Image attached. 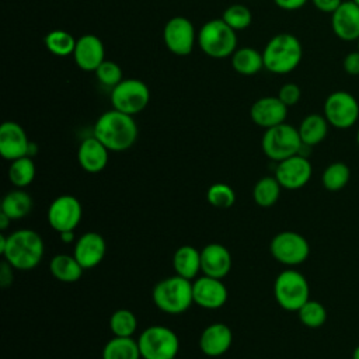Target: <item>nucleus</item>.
Segmentation results:
<instances>
[{
  "mask_svg": "<svg viewBox=\"0 0 359 359\" xmlns=\"http://www.w3.org/2000/svg\"><path fill=\"white\" fill-rule=\"evenodd\" d=\"M137 132L133 116L114 108L101 114L93 128V135L109 151H125L130 149L137 139Z\"/></svg>",
  "mask_w": 359,
  "mask_h": 359,
  "instance_id": "obj_1",
  "label": "nucleus"
},
{
  "mask_svg": "<svg viewBox=\"0 0 359 359\" xmlns=\"http://www.w3.org/2000/svg\"><path fill=\"white\" fill-rule=\"evenodd\" d=\"M43 251V240L36 231L20 229L7 236L6 248L1 255L14 269L29 271L39 265Z\"/></svg>",
  "mask_w": 359,
  "mask_h": 359,
  "instance_id": "obj_2",
  "label": "nucleus"
},
{
  "mask_svg": "<svg viewBox=\"0 0 359 359\" xmlns=\"http://www.w3.org/2000/svg\"><path fill=\"white\" fill-rule=\"evenodd\" d=\"M264 69L273 74H287L302 62L303 46L299 38L290 32L273 35L262 49Z\"/></svg>",
  "mask_w": 359,
  "mask_h": 359,
  "instance_id": "obj_3",
  "label": "nucleus"
},
{
  "mask_svg": "<svg viewBox=\"0 0 359 359\" xmlns=\"http://www.w3.org/2000/svg\"><path fill=\"white\" fill-rule=\"evenodd\" d=\"M151 299L163 313L172 316L185 313L194 303L192 282L177 273L161 279L154 285Z\"/></svg>",
  "mask_w": 359,
  "mask_h": 359,
  "instance_id": "obj_4",
  "label": "nucleus"
},
{
  "mask_svg": "<svg viewBox=\"0 0 359 359\" xmlns=\"http://www.w3.org/2000/svg\"><path fill=\"white\" fill-rule=\"evenodd\" d=\"M201 50L212 59L230 57L237 49V34L222 18L206 21L198 31Z\"/></svg>",
  "mask_w": 359,
  "mask_h": 359,
  "instance_id": "obj_5",
  "label": "nucleus"
},
{
  "mask_svg": "<svg viewBox=\"0 0 359 359\" xmlns=\"http://www.w3.org/2000/svg\"><path fill=\"white\" fill-rule=\"evenodd\" d=\"M273 296L282 309L297 313L310 299V286L302 272L287 268L278 273L273 282Z\"/></svg>",
  "mask_w": 359,
  "mask_h": 359,
  "instance_id": "obj_6",
  "label": "nucleus"
},
{
  "mask_svg": "<svg viewBox=\"0 0 359 359\" xmlns=\"http://www.w3.org/2000/svg\"><path fill=\"white\" fill-rule=\"evenodd\" d=\"M302 146L303 143L297 128L286 122L265 129L261 139L264 154L276 163L299 154Z\"/></svg>",
  "mask_w": 359,
  "mask_h": 359,
  "instance_id": "obj_7",
  "label": "nucleus"
},
{
  "mask_svg": "<svg viewBox=\"0 0 359 359\" xmlns=\"http://www.w3.org/2000/svg\"><path fill=\"white\" fill-rule=\"evenodd\" d=\"M142 359H175L180 351L177 334L165 325H151L137 338Z\"/></svg>",
  "mask_w": 359,
  "mask_h": 359,
  "instance_id": "obj_8",
  "label": "nucleus"
},
{
  "mask_svg": "<svg viewBox=\"0 0 359 359\" xmlns=\"http://www.w3.org/2000/svg\"><path fill=\"white\" fill-rule=\"evenodd\" d=\"M150 101V90L140 79H123L111 88L112 108L128 115H137Z\"/></svg>",
  "mask_w": 359,
  "mask_h": 359,
  "instance_id": "obj_9",
  "label": "nucleus"
},
{
  "mask_svg": "<svg viewBox=\"0 0 359 359\" xmlns=\"http://www.w3.org/2000/svg\"><path fill=\"white\" fill-rule=\"evenodd\" d=\"M323 115L332 128L349 129L359 119V102L345 90L332 91L324 101Z\"/></svg>",
  "mask_w": 359,
  "mask_h": 359,
  "instance_id": "obj_10",
  "label": "nucleus"
},
{
  "mask_svg": "<svg viewBox=\"0 0 359 359\" xmlns=\"http://www.w3.org/2000/svg\"><path fill=\"white\" fill-rule=\"evenodd\" d=\"M269 251L278 262L292 268L303 264L309 258L310 245L306 237L300 233L285 230L273 236L269 244Z\"/></svg>",
  "mask_w": 359,
  "mask_h": 359,
  "instance_id": "obj_11",
  "label": "nucleus"
},
{
  "mask_svg": "<svg viewBox=\"0 0 359 359\" xmlns=\"http://www.w3.org/2000/svg\"><path fill=\"white\" fill-rule=\"evenodd\" d=\"M198 39V32L195 31L191 20L182 15H175L170 18L163 28V41L165 48L177 55L187 56L194 50L195 42Z\"/></svg>",
  "mask_w": 359,
  "mask_h": 359,
  "instance_id": "obj_12",
  "label": "nucleus"
},
{
  "mask_svg": "<svg viewBox=\"0 0 359 359\" xmlns=\"http://www.w3.org/2000/svg\"><path fill=\"white\" fill-rule=\"evenodd\" d=\"M48 223L57 231L74 230L81 220L83 208L80 201L73 195H60L52 201L48 208Z\"/></svg>",
  "mask_w": 359,
  "mask_h": 359,
  "instance_id": "obj_13",
  "label": "nucleus"
},
{
  "mask_svg": "<svg viewBox=\"0 0 359 359\" xmlns=\"http://www.w3.org/2000/svg\"><path fill=\"white\" fill-rule=\"evenodd\" d=\"M313 167L306 156L294 154L279 161L275 167V178L282 188L296 191L303 188L311 178Z\"/></svg>",
  "mask_w": 359,
  "mask_h": 359,
  "instance_id": "obj_14",
  "label": "nucleus"
},
{
  "mask_svg": "<svg viewBox=\"0 0 359 359\" xmlns=\"http://www.w3.org/2000/svg\"><path fill=\"white\" fill-rule=\"evenodd\" d=\"M192 294L194 303L208 310L220 309L229 297L227 287L222 279L206 275H202L192 282Z\"/></svg>",
  "mask_w": 359,
  "mask_h": 359,
  "instance_id": "obj_15",
  "label": "nucleus"
},
{
  "mask_svg": "<svg viewBox=\"0 0 359 359\" xmlns=\"http://www.w3.org/2000/svg\"><path fill=\"white\" fill-rule=\"evenodd\" d=\"M31 142L24 128L14 122L6 121L0 126V154L3 158L13 161L29 154Z\"/></svg>",
  "mask_w": 359,
  "mask_h": 359,
  "instance_id": "obj_16",
  "label": "nucleus"
},
{
  "mask_svg": "<svg viewBox=\"0 0 359 359\" xmlns=\"http://www.w3.org/2000/svg\"><path fill=\"white\" fill-rule=\"evenodd\" d=\"M287 107L278 98V95H266L255 100L250 108L251 121L264 129L280 125L286 121Z\"/></svg>",
  "mask_w": 359,
  "mask_h": 359,
  "instance_id": "obj_17",
  "label": "nucleus"
},
{
  "mask_svg": "<svg viewBox=\"0 0 359 359\" xmlns=\"http://www.w3.org/2000/svg\"><path fill=\"white\" fill-rule=\"evenodd\" d=\"M331 29L341 41H358L359 6L352 0H344L342 4L331 14Z\"/></svg>",
  "mask_w": 359,
  "mask_h": 359,
  "instance_id": "obj_18",
  "label": "nucleus"
},
{
  "mask_svg": "<svg viewBox=\"0 0 359 359\" xmlns=\"http://www.w3.org/2000/svg\"><path fill=\"white\" fill-rule=\"evenodd\" d=\"M72 56L81 70L95 72L105 60V48L101 38L94 34H84L77 38Z\"/></svg>",
  "mask_w": 359,
  "mask_h": 359,
  "instance_id": "obj_19",
  "label": "nucleus"
},
{
  "mask_svg": "<svg viewBox=\"0 0 359 359\" xmlns=\"http://www.w3.org/2000/svg\"><path fill=\"white\" fill-rule=\"evenodd\" d=\"M107 252L105 238L97 231H87L74 243L73 255L84 269H91L100 265Z\"/></svg>",
  "mask_w": 359,
  "mask_h": 359,
  "instance_id": "obj_20",
  "label": "nucleus"
},
{
  "mask_svg": "<svg viewBox=\"0 0 359 359\" xmlns=\"http://www.w3.org/2000/svg\"><path fill=\"white\" fill-rule=\"evenodd\" d=\"M231 269V254L220 243L206 244L201 250V272L210 278L223 279Z\"/></svg>",
  "mask_w": 359,
  "mask_h": 359,
  "instance_id": "obj_21",
  "label": "nucleus"
},
{
  "mask_svg": "<svg viewBox=\"0 0 359 359\" xmlns=\"http://www.w3.org/2000/svg\"><path fill=\"white\" fill-rule=\"evenodd\" d=\"M233 342V332L224 323H213L208 325L199 337V348L209 358L224 355Z\"/></svg>",
  "mask_w": 359,
  "mask_h": 359,
  "instance_id": "obj_22",
  "label": "nucleus"
},
{
  "mask_svg": "<svg viewBox=\"0 0 359 359\" xmlns=\"http://www.w3.org/2000/svg\"><path fill=\"white\" fill-rule=\"evenodd\" d=\"M109 158V150L93 135L90 137H86L77 150V160L80 167L90 172L97 174L102 171Z\"/></svg>",
  "mask_w": 359,
  "mask_h": 359,
  "instance_id": "obj_23",
  "label": "nucleus"
},
{
  "mask_svg": "<svg viewBox=\"0 0 359 359\" xmlns=\"http://www.w3.org/2000/svg\"><path fill=\"white\" fill-rule=\"evenodd\" d=\"M172 266L177 275L185 279H196L201 272V251L192 245H181L172 255Z\"/></svg>",
  "mask_w": 359,
  "mask_h": 359,
  "instance_id": "obj_24",
  "label": "nucleus"
},
{
  "mask_svg": "<svg viewBox=\"0 0 359 359\" xmlns=\"http://www.w3.org/2000/svg\"><path fill=\"white\" fill-rule=\"evenodd\" d=\"M328 126L330 123L324 115L321 114L306 115L297 128L302 143L310 147L321 143L327 137Z\"/></svg>",
  "mask_w": 359,
  "mask_h": 359,
  "instance_id": "obj_25",
  "label": "nucleus"
},
{
  "mask_svg": "<svg viewBox=\"0 0 359 359\" xmlns=\"http://www.w3.org/2000/svg\"><path fill=\"white\" fill-rule=\"evenodd\" d=\"M49 271L55 279L65 283H73L81 278L84 268L80 265L74 255L57 254L52 257L49 262Z\"/></svg>",
  "mask_w": 359,
  "mask_h": 359,
  "instance_id": "obj_26",
  "label": "nucleus"
},
{
  "mask_svg": "<svg viewBox=\"0 0 359 359\" xmlns=\"http://www.w3.org/2000/svg\"><path fill=\"white\" fill-rule=\"evenodd\" d=\"M230 60L234 72L243 76H252L264 69L262 52L251 46L237 48L236 52L230 56Z\"/></svg>",
  "mask_w": 359,
  "mask_h": 359,
  "instance_id": "obj_27",
  "label": "nucleus"
},
{
  "mask_svg": "<svg viewBox=\"0 0 359 359\" xmlns=\"http://www.w3.org/2000/svg\"><path fill=\"white\" fill-rule=\"evenodd\" d=\"M32 205L34 202L31 195L24 191V188H17L4 195L0 212L7 215L11 220H18L31 212Z\"/></svg>",
  "mask_w": 359,
  "mask_h": 359,
  "instance_id": "obj_28",
  "label": "nucleus"
},
{
  "mask_svg": "<svg viewBox=\"0 0 359 359\" xmlns=\"http://www.w3.org/2000/svg\"><path fill=\"white\" fill-rule=\"evenodd\" d=\"M102 359H142L137 339L114 337L102 348Z\"/></svg>",
  "mask_w": 359,
  "mask_h": 359,
  "instance_id": "obj_29",
  "label": "nucleus"
},
{
  "mask_svg": "<svg viewBox=\"0 0 359 359\" xmlns=\"http://www.w3.org/2000/svg\"><path fill=\"white\" fill-rule=\"evenodd\" d=\"M35 172H36V168L32 157L24 156L10 163L7 174H8V181L15 188H25L34 181Z\"/></svg>",
  "mask_w": 359,
  "mask_h": 359,
  "instance_id": "obj_30",
  "label": "nucleus"
},
{
  "mask_svg": "<svg viewBox=\"0 0 359 359\" xmlns=\"http://www.w3.org/2000/svg\"><path fill=\"white\" fill-rule=\"evenodd\" d=\"M280 184L273 177H262L252 188V199L261 208H271L280 196Z\"/></svg>",
  "mask_w": 359,
  "mask_h": 359,
  "instance_id": "obj_31",
  "label": "nucleus"
},
{
  "mask_svg": "<svg viewBox=\"0 0 359 359\" xmlns=\"http://www.w3.org/2000/svg\"><path fill=\"white\" fill-rule=\"evenodd\" d=\"M349 180H351V170H349L348 164H345L342 161L331 163L330 165L325 167V170L323 171V175H321L324 188L331 192L341 191L342 188H345L348 185Z\"/></svg>",
  "mask_w": 359,
  "mask_h": 359,
  "instance_id": "obj_32",
  "label": "nucleus"
},
{
  "mask_svg": "<svg viewBox=\"0 0 359 359\" xmlns=\"http://www.w3.org/2000/svg\"><path fill=\"white\" fill-rule=\"evenodd\" d=\"M76 41L77 39L70 32H67L65 29H53V31L48 32L43 39L46 49L52 55L60 56V57L73 55Z\"/></svg>",
  "mask_w": 359,
  "mask_h": 359,
  "instance_id": "obj_33",
  "label": "nucleus"
},
{
  "mask_svg": "<svg viewBox=\"0 0 359 359\" xmlns=\"http://www.w3.org/2000/svg\"><path fill=\"white\" fill-rule=\"evenodd\" d=\"M109 328L114 337H133L137 330V318L129 309H118L109 317Z\"/></svg>",
  "mask_w": 359,
  "mask_h": 359,
  "instance_id": "obj_34",
  "label": "nucleus"
},
{
  "mask_svg": "<svg viewBox=\"0 0 359 359\" xmlns=\"http://www.w3.org/2000/svg\"><path fill=\"white\" fill-rule=\"evenodd\" d=\"M299 320L303 325L309 328H318L327 321V310L325 307L317 302L309 299L299 310H297Z\"/></svg>",
  "mask_w": 359,
  "mask_h": 359,
  "instance_id": "obj_35",
  "label": "nucleus"
},
{
  "mask_svg": "<svg viewBox=\"0 0 359 359\" xmlns=\"http://www.w3.org/2000/svg\"><path fill=\"white\" fill-rule=\"evenodd\" d=\"M222 20L237 32V31H243L251 25L252 14L247 6L236 3V4L229 6L223 11Z\"/></svg>",
  "mask_w": 359,
  "mask_h": 359,
  "instance_id": "obj_36",
  "label": "nucleus"
},
{
  "mask_svg": "<svg viewBox=\"0 0 359 359\" xmlns=\"http://www.w3.org/2000/svg\"><path fill=\"white\" fill-rule=\"evenodd\" d=\"M206 199L213 208L229 209L236 202V192L230 185L224 182H216L208 188Z\"/></svg>",
  "mask_w": 359,
  "mask_h": 359,
  "instance_id": "obj_37",
  "label": "nucleus"
},
{
  "mask_svg": "<svg viewBox=\"0 0 359 359\" xmlns=\"http://www.w3.org/2000/svg\"><path fill=\"white\" fill-rule=\"evenodd\" d=\"M97 80L105 86V87H111L114 88L116 84H119L123 80V73L122 69L118 63L112 62V60H104L97 70L94 72Z\"/></svg>",
  "mask_w": 359,
  "mask_h": 359,
  "instance_id": "obj_38",
  "label": "nucleus"
},
{
  "mask_svg": "<svg viewBox=\"0 0 359 359\" xmlns=\"http://www.w3.org/2000/svg\"><path fill=\"white\" fill-rule=\"evenodd\" d=\"M278 98L289 108L296 105L302 98V90L296 83H285L278 91Z\"/></svg>",
  "mask_w": 359,
  "mask_h": 359,
  "instance_id": "obj_39",
  "label": "nucleus"
},
{
  "mask_svg": "<svg viewBox=\"0 0 359 359\" xmlns=\"http://www.w3.org/2000/svg\"><path fill=\"white\" fill-rule=\"evenodd\" d=\"M342 67L349 76H359V50L348 52L342 60Z\"/></svg>",
  "mask_w": 359,
  "mask_h": 359,
  "instance_id": "obj_40",
  "label": "nucleus"
},
{
  "mask_svg": "<svg viewBox=\"0 0 359 359\" xmlns=\"http://www.w3.org/2000/svg\"><path fill=\"white\" fill-rule=\"evenodd\" d=\"M14 268L6 261L3 259L0 264V286L3 289L11 286L13 280H14Z\"/></svg>",
  "mask_w": 359,
  "mask_h": 359,
  "instance_id": "obj_41",
  "label": "nucleus"
},
{
  "mask_svg": "<svg viewBox=\"0 0 359 359\" xmlns=\"http://www.w3.org/2000/svg\"><path fill=\"white\" fill-rule=\"evenodd\" d=\"M313 3V6L325 14H332L341 4L344 0H310Z\"/></svg>",
  "mask_w": 359,
  "mask_h": 359,
  "instance_id": "obj_42",
  "label": "nucleus"
},
{
  "mask_svg": "<svg viewBox=\"0 0 359 359\" xmlns=\"http://www.w3.org/2000/svg\"><path fill=\"white\" fill-rule=\"evenodd\" d=\"M309 0H273V3L285 10V11H294V10H299L302 8Z\"/></svg>",
  "mask_w": 359,
  "mask_h": 359,
  "instance_id": "obj_43",
  "label": "nucleus"
},
{
  "mask_svg": "<svg viewBox=\"0 0 359 359\" xmlns=\"http://www.w3.org/2000/svg\"><path fill=\"white\" fill-rule=\"evenodd\" d=\"M59 237H60L62 243H65V244H69V243H72V241H74V240H76V234H74V230L62 231V233H59Z\"/></svg>",
  "mask_w": 359,
  "mask_h": 359,
  "instance_id": "obj_44",
  "label": "nucleus"
},
{
  "mask_svg": "<svg viewBox=\"0 0 359 359\" xmlns=\"http://www.w3.org/2000/svg\"><path fill=\"white\" fill-rule=\"evenodd\" d=\"M10 223H11V219H10L7 215H4L3 212H0V230H1V231L7 230V227L10 226Z\"/></svg>",
  "mask_w": 359,
  "mask_h": 359,
  "instance_id": "obj_45",
  "label": "nucleus"
},
{
  "mask_svg": "<svg viewBox=\"0 0 359 359\" xmlns=\"http://www.w3.org/2000/svg\"><path fill=\"white\" fill-rule=\"evenodd\" d=\"M352 359H359V345L353 349V353H352Z\"/></svg>",
  "mask_w": 359,
  "mask_h": 359,
  "instance_id": "obj_46",
  "label": "nucleus"
},
{
  "mask_svg": "<svg viewBox=\"0 0 359 359\" xmlns=\"http://www.w3.org/2000/svg\"><path fill=\"white\" fill-rule=\"evenodd\" d=\"M356 143H358V147H359V128H358V132H356Z\"/></svg>",
  "mask_w": 359,
  "mask_h": 359,
  "instance_id": "obj_47",
  "label": "nucleus"
},
{
  "mask_svg": "<svg viewBox=\"0 0 359 359\" xmlns=\"http://www.w3.org/2000/svg\"><path fill=\"white\" fill-rule=\"evenodd\" d=\"M352 1H353V3H356V4L359 6V0H352Z\"/></svg>",
  "mask_w": 359,
  "mask_h": 359,
  "instance_id": "obj_48",
  "label": "nucleus"
},
{
  "mask_svg": "<svg viewBox=\"0 0 359 359\" xmlns=\"http://www.w3.org/2000/svg\"><path fill=\"white\" fill-rule=\"evenodd\" d=\"M356 42H358V50H359V38H358V41H356Z\"/></svg>",
  "mask_w": 359,
  "mask_h": 359,
  "instance_id": "obj_49",
  "label": "nucleus"
}]
</instances>
